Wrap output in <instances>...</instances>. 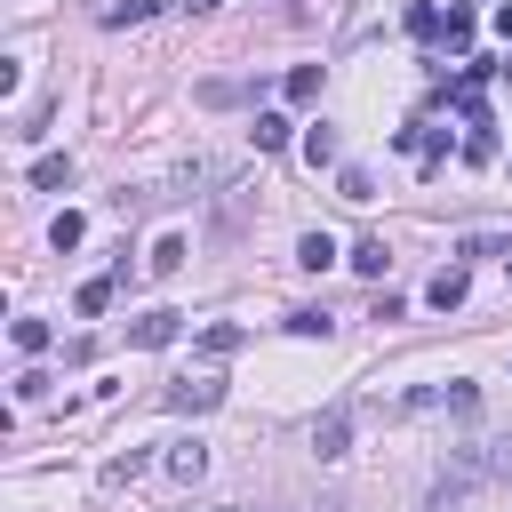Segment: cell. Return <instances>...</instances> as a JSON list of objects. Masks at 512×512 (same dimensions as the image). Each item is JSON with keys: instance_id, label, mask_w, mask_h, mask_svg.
<instances>
[{"instance_id": "cell-26", "label": "cell", "mask_w": 512, "mask_h": 512, "mask_svg": "<svg viewBox=\"0 0 512 512\" xmlns=\"http://www.w3.org/2000/svg\"><path fill=\"white\" fill-rule=\"evenodd\" d=\"M208 8H224V0H192V16H208Z\"/></svg>"}, {"instance_id": "cell-8", "label": "cell", "mask_w": 512, "mask_h": 512, "mask_svg": "<svg viewBox=\"0 0 512 512\" xmlns=\"http://www.w3.org/2000/svg\"><path fill=\"white\" fill-rule=\"evenodd\" d=\"M32 184H40V192H64V184H72V160H64V152L32 160Z\"/></svg>"}, {"instance_id": "cell-21", "label": "cell", "mask_w": 512, "mask_h": 512, "mask_svg": "<svg viewBox=\"0 0 512 512\" xmlns=\"http://www.w3.org/2000/svg\"><path fill=\"white\" fill-rule=\"evenodd\" d=\"M176 264H184V240H176V232H168V240H152V272H176Z\"/></svg>"}, {"instance_id": "cell-17", "label": "cell", "mask_w": 512, "mask_h": 512, "mask_svg": "<svg viewBox=\"0 0 512 512\" xmlns=\"http://www.w3.org/2000/svg\"><path fill=\"white\" fill-rule=\"evenodd\" d=\"M336 192H344V200H376V176H368V168H344Z\"/></svg>"}, {"instance_id": "cell-16", "label": "cell", "mask_w": 512, "mask_h": 512, "mask_svg": "<svg viewBox=\"0 0 512 512\" xmlns=\"http://www.w3.org/2000/svg\"><path fill=\"white\" fill-rule=\"evenodd\" d=\"M288 96L312 104V96H320V64H296V72H288Z\"/></svg>"}, {"instance_id": "cell-20", "label": "cell", "mask_w": 512, "mask_h": 512, "mask_svg": "<svg viewBox=\"0 0 512 512\" xmlns=\"http://www.w3.org/2000/svg\"><path fill=\"white\" fill-rule=\"evenodd\" d=\"M464 256H512V240H504V232H472V240H464Z\"/></svg>"}, {"instance_id": "cell-13", "label": "cell", "mask_w": 512, "mask_h": 512, "mask_svg": "<svg viewBox=\"0 0 512 512\" xmlns=\"http://www.w3.org/2000/svg\"><path fill=\"white\" fill-rule=\"evenodd\" d=\"M48 240H56V248H80V240H88V216H72V208H64V216L48 224Z\"/></svg>"}, {"instance_id": "cell-19", "label": "cell", "mask_w": 512, "mask_h": 512, "mask_svg": "<svg viewBox=\"0 0 512 512\" xmlns=\"http://www.w3.org/2000/svg\"><path fill=\"white\" fill-rule=\"evenodd\" d=\"M408 32H416V40H440V8L416 0V8H408Z\"/></svg>"}, {"instance_id": "cell-12", "label": "cell", "mask_w": 512, "mask_h": 512, "mask_svg": "<svg viewBox=\"0 0 512 512\" xmlns=\"http://www.w3.org/2000/svg\"><path fill=\"white\" fill-rule=\"evenodd\" d=\"M304 160H312V168H320V160H336V128H328V120H320V128H304Z\"/></svg>"}, {"instance_id": "cell-23", "label": "cell", "mask_w": 512, "mask_h": 512, "mask_svg": "<svg viewBox=\"0 0 512 512\" xmlns=\"http://www.w3.org/2000/svg\"><path fill=\"white\" fill-rule=\"evenodd\" d=\"M16 352H48V320H16Z\"/></svg>"}, {"instance_id": "cell-24", "label": "cell", "mask_w": 512, "mask_h": 512, "mask_svg": "<svg viewBox=\"0 0 512 512\" xmlns=\"http://www.w3.org/2000/svg\"><path fill=\"white\" fill-rule=\"evenodd\" d=\"M464 160H496V136H488V120H480V128L464 136Z\"/></svg>"}, {"instance_id": "cell-15", "label": "cell", "mask_w": 512, "mask_h": 512, "mask_svg": "<svg viewBox=\"0 0 512 512\" xmlns=\"http://www.w3.org/2000/svg\"><path fill=\"white\" fill-rule=\"evenodd\" d=\"M144 464H152V456H144V448H128V456H112V464H104V488H120V480H136V472H144Z\"/></svg>"}, {"instance_id": "cell-6", "label": "cell", "mask_w": 512, "mask_h": 512, "mask_svg": "<svg viewBox=\"0 0 512 512\" xmlns=\"http://www.w3.org/2000/svg\"><path fill=\"white\" fill-rule=\"evenodd\" d=\"M200 472H208V448H200V440H176V448H168V480H184V488H192Z\"/></svg>"}, {"instance_id": "cell-11", "label": "cell", "mask_w": 512, "mask_h": 512, "mask_svg": "<svg viewBox=\"0 0 512 512\" xmlns=\"http://www.w3.org/2000/svg\"><path fill=\"white\" fill-rule=\"evenodd\" d=\"M248 136H256V152H280V144H288V120H280V112H256Z\"/></svg>"}, {"instance_id": "cell-18", "label": "cell", "mask_w": 512, "mask_h": 512, "mask_svg": "<svg viewBox=\"0 0 512 512\" xmlns=\"http://www.w3.org/2000/svg\"><path fill=\"white\" fill-rule=\"evenodd\" d=\"M144 16H152V0H120L104 24H112V32H128V24H144Z\"/></svg>"}, {"instance_id": "cell-27", "label": "cell", "mask_w": 512, "mask_h": 512, "mask_svg": "<svg viewBox=\"0 0 512 512\" xmlns=\"http://www.w3.org/2000/svg\"><path fill=\"white\" fill-rule=\"evenodd\" d=\"M192 512H200V504H192ZM208 512H248V504H208Z\"/></svg>"}, {"instance_id": "cell-9", "label": "cell", "mask_w": 512, "mask_h": 512, "mask_svg": "<svg viewBox=\"0 0 512 512\" xmlns=\"http://www.w3.org/2000/svg\"><path fill=\"white\" fill-rule=\"evenodd\" d=\"M112 288H120L112 272H104V280H80V296H72V304H80V320H96V312L112 304Z\"/></svg>"}, {"instance_id": "cell-5", "label": "cell", "mask_w": 512, "mask_h": 512, "mask_svg": "<svg viewBox=\"0 0 512 512\" xmlns=\"http://www.w3.org/2000/svg\"><path fill=\"white\" fill-rule=\"evenodd\" d=\"M240 344H248L240 320H208V328H200V352H208V360H224V352H240Z\"/></svg>"}, {"instance_id": "cell-7", "label": "cell", "mask_w": 512, "mask_h": 512, "mask_svg": "<svg viewBox=\"0 0 512 512\" xmlns=\"http://www.w3.org/2000/svg\"><path fill=\"white\" fill-rule=\"evenodd\" d=\"M296 264H304V272H328V264H336V240H328V232H304V240H296Z\"/></svg>"}, {"instance_id": "cell-4", "label": "cell", "mask_w": 512, "mask_h": 512, "mask_svg": "<svg viewBox=\"0 0 512 512\" xmlns=\"http://www.w3.org/2000/svg\"><path fill=\"white\" fill-rule=\"evenodd\" d=\"M464 288H472V272H464V264H448V272H432V288H424V296H432L440 312H456V304H464Z\"/></svg>"}, {"instance_id": "cell-14", "label": "cell", "mask_w": 512, "mask_h": 512, "mask_svg": "<svg viewBox=\"0 0 512 512\" xmlns=\"http://www.w3.org/2000/svg\"><path fill=\"white\" fill-rule=\"evenodd\" d=\"M384 264H392V256H384V240H360V248H352V272H368V280H384Z\"/></svg>"}, {"instance_id": "cell-1", "label": "cell", "mask_w": 512, "mask_h": 512, "mask_svg": "<svg viewBox=\"0 0 512 512\" xmlns=\"http://www.w3.org/2000/svg\"><path fill=\"white\" fill-rule=\"evenodd\" d=\"M176 336H184V312H168V304L144 312V320H128V344H144V352H160V344H176Z\"/></svg>"}, {"instance_id": "cell-10", "label": "cell", "mask_w": 512, "mask_h": 512, "mask_svg": "<svg viewBox=\"0 0 512 512\" xmlns=\"http://www.w3.org/2000/svg\"><path fill=\"white\" fill-rule=\"evenodd\" d=\"M440 40H448V56H464V48H472V8H448V24H440Z\"/></svg>"}, {"instance_id": "cell-25", "label": "cell", "mask_w": 512, "mask_h": 512, "mask_svg": "<svg viewBox=\"0 0 512 512\" xmlns=\"http://www.w3.org/2000/svg\"><path fill=\"white\" fill-rule=\"evenodd\" d=\"M496 32H504V40H512V0H504V8H496Z\"/></svg>"}, {"instance_id": "cell-22", "label": "cell", "mask_w": 512, "mask_h": 512, "mask_svg": "<svg viewBox=\"0 0 512 512\" xmlns=\"http://www.w3.org/2000/svg\"><path fill=\"white\" fill-rule=\"evenodd\" d=\"M288 328H296V336H328V328H336V320H328V312H312V304H304V312H288Z\"/></svg>"}, {"instance_id": "cell-2", "label": "cell", "mask_w": 512, "mask_h": 512, "mask_svg": "<svg viewBox=\"0 0 512 512\" xmlns=\"http://www.w3.org/2000/svg\"><path fill=\"white\" fill-rule=\"evenodd\" d=\"M216 400H224L216 376H184V384H168V408H176V416H208Z\"/></svg>"}, {"instance_id": "cell-3", "label": "cell", "mask_w": 512, "mask_h": 512, "mask_svg": "<svg viewBox=\"0 0 512 512\" xmlns=\"http://www.w3.org/2000/svg\"><path fill=\"white\" fill-rule=\"evenodd\" d=\"M312 448H320V456H344V448H352V408H328V416L312 424Z\"/></svg>"}]
</instances>
